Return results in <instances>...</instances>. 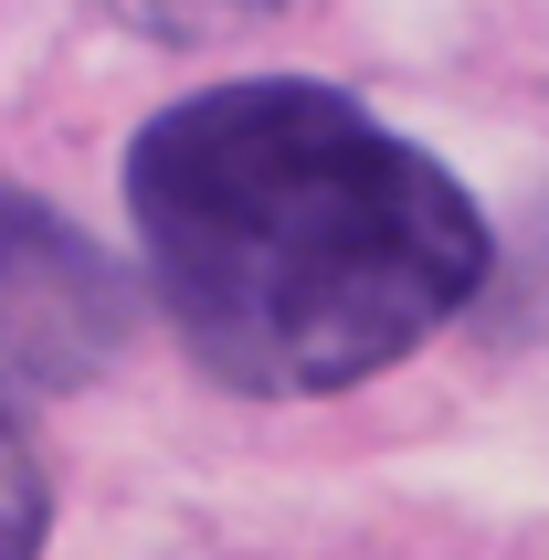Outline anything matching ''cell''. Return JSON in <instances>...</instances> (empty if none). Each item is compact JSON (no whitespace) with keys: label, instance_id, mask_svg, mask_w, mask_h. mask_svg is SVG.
<instances>
[{"label":"cell","instance_id":"obj_4","mask_svg":"<svg viewBox=\"0 0 549 560\" xmlns=\"http://www.w3.org/2000/svg\"><path fill=\"white\" fill-rule=\"evenodd\" d=\"M254 11H274V0H117V22L170 32V43H190V32H222V22H254Z\"/></svg>","mask_w":549,"mask_h":560},{"label":"cell","instance_id":"obj_2","mask_svg":"<svg viewBox=\"0 0 549 560\" xmlns=\"http://www.w3.org/2000/svg\"><path fill=\"white\" fill-rule=\"evenodd\" d=\"M127 349L117 265L32 190L0 180V402H54Z\"/></svg>","mask_w":549,"mask_h":560},{"label":"cell","instance_id":"obj_3","mask_svg":"<svg viewBox=\"0 0 549 560\" xmlns=\"http://www.w3.org/2000/svg\"><path fill=\"white\" fill-rule=\"evenodd\" d=\"M43 529H54V498H43V466H32L22 423H11V402H0V560L43 550Z\"/></svg>","mask_w":549,"mask_h":560},{"label":"cell","instance_id":"obj_1","mask_svg":"<svg viewBox=\"0 0 549 560\" xmlns=\"http://www.w3.org/2000/svg\"><path fill=\"white\" fill-rule=\"evenodd\" d=\"M127 222L180 349L254 402L392 371L487 285V212L360 95L254 74L127 138Z\"/></svg>","mask_w":549,"mask_h":560}]
</instances>
